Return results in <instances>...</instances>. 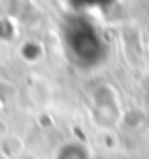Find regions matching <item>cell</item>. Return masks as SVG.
Here are the masks:
<instances>
[{"instance_id": "obj_3", "label": "cell", "mask_w": 149, "mask_h": 159, "mask_svg": "<svg viewBox=\"0 0 149 159\" xmlns=\"http://www.w3.org/2000/svg\"><path fill=\"white\" fill-rule=\"evenodd\" d=\"M0 159H2V157H0Z\"/></svg>"}, {"instance_id": "obj_2", "label": "cell", "mask_w": 149, "mask_h": 159, "mask_svg": "<svg viewBox=\"0 0 149 159\" xmlns=\"http://www.w3.org/2000/svg\"><path fill=\"white\" fill-rule=\"evenodd\" d=\"M21 55L25 57V61H39V57L43 55V47L39 41H27L21 47Z\"/></svg>"}, {"instance_id": "obj_1", "label": "cell", "mask_w": 149, "mask_h": 159, "mask_svg": "<svg viewBox=\"0 0 149 159\" xmlns=\"http://www.w3.org/2000/svg\"><path fill=\"white\" fill-rule=\"evenodd\" d=\"M53 159H94L92 151L82 141H65L53 153Z\"/></svg>"}]
</instances>
